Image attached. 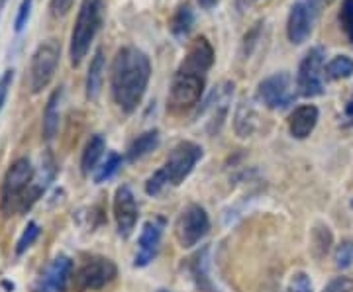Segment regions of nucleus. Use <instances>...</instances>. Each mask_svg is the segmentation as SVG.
I'll list each match as a JSON object with an SVG mask.
<instances>
[{
  "instance_id": "1",
  "label": "nucleus",
  "mask_w": 353,
  "mask_h": 292,
  "mask_svg": "<svg viewBox=\"0 0 353 292\" xmlns=\"http://www.w3.org/2000/svg\"><path fill=\"white\" fill-rule=\"evenodd\" d=\"M152 79V61L145 51L136 45H124L116 51L110 67V94L114 104L134 114L143 101Z\"/></svg>"
},
{
  "instance_id": "2",
  "label": "nucleus",
  "mask_w": 353,
  "mask_h": 292,
  "mask_svg": "<svg viewBox=\"0 0 353 292\" xmlns=\"http://www.w3.org/2000/svg\"><path fill=\"white\" fill-rule=\"evenodd\" d=\"M202 155L204 153H202V147L199 143L179 141L169 152L163 165L145 180V192L150 196H157L167 187H179L194 171V167L202 159Z\"/></svg>"
},
{
  "instance_id": "3",
  "label": "nucleus",
  "mask_w": 353,
  "mask_h": 292,
  "mask_svg": "<svg viewBox=\"0 0 353 292\" xmlns=\"http://www.w3.org/2000/svg\"><path fill=\"white\" fill-rule=\"evenodd\" d=\"M102 25V0H81L75 25L69 39V61L79 67L87 57L92 41Z\"/></svg>"
},
{
  "instance_id": "4",
  "label": "nucleus",
  "mask_w": 353,
  "mask_h": 292,
  "mask_svg": "<svg viewBox=\"0 0 353 292\" xmlns=\"http://www.w3.org/2000/svg\"><path fill=\"white\" fill-rule=\"evenodd\" d=\"M206 73L192 71L183 65L173 75L171 87H169V98H167V108L173 114H183L196 108L202 102V94L206 89Z\"/></svg>"
},
{
  "instance_id": "5",
  "label": "nucleus",
  "mask_w": 353,
  "mask_h": 292,
  "mask_svg": "<svg viewBox=\"0 0 353 292\" xmlns=\"http://www.w3.org/2000/svg\"><path fill=\"white\" fill-rule=\"evenodd\" d=\"M34 177H36V171L28 157H18L12 165L8 167L6 175L2 178V191H0V208L4 216H10L16 210L20 212Z\"/></svg>"
},
{
  "instance_id": "6",
  "label": "nucleus",
  "mask_w": 353,
  "mask_h": 292,
  "mask_svg": "<svg viewBox=\"0 0 353 292\" xmlns=\"http://www.w3.org/2000/svg\"><path fill=\"white\" fill-rule=\"evenodd\" d=\"M61 61V43L55 38L41 41L30 61V90L32 94H39L43 89L50 87L53 76L57 73V67Z\"/></svg>"
},
{
  "instance_id": "7",
  "label": "nucleus",
  "mask_w": 353,
  "mask_h": 292,
  "mask_svg": "<svg viewBox=\"0 0 353 292\" xmlns=\"http://www.w3.org/2000/svg\"><path fill=\"white\" fill-rule=\"evenodd\" d=\"M324 65H326L324 48L316 45L306 51L296 71V89L301 96L314 98L324 94Z\"/></svg>"
},
{
  "instance_id": "8",
  "label": "nucleus",
  "mask_w": 353,
  "mask_h": 292,
  "mask_svg": "<svg viewBox=\"0 0 353 292\" xmlns=\"http://www.w3.org/2000/svg\"><path fill=\"white\" fill-rule=\"evenodd\" d=\"M255 98L269 110H287L296 98L292 76L287 71L265 76L263 81L257 85Z\"/></svg>"
},
{
  "instance_id": "9",
  "label": "nucleus",
  "mask_w": 353,
  "mask_h": 292,
  "mask_svg": "<svg viewBox=\"0 0 353 292\" xmlns=\"http://www.w3.org/2000/svg\"><path fill=\"white\" fill-rule=\"evenodd\" d=\"M118 277V267L108 257H92L83 263L73 275V291L88 292L101 291Z\"/></svg>"
},
{
  "instance_id": "10",
  "label": "nucleus",
  "mask_w": 353,
  "mask_h": 292,
  "mask_svg": "<svg viewBox=\"0 0 353 292\" xmlns=\"http://www.w3.org/2000/svg\"><path fill=\"white\" fill-rule=\"evenodd\" d=\"M210 231V218L201 204H189L176 218L175 238L181 247L190 249L206 238Z\"/></svg>"
},
{
  "instance_id": "11",
  "label": "nucleus",
  "mask_w": 353,
  "mask_h": 292,
  "mask_svg": "<svg viewBox=\"0 0 353 292\" xmlns=\"http://www.w3.org/2000/svg\"><path fill=\"white\" fill-rule=\"evenodd\" d=\"M232 96H234V83L232 81H222L204 98V102H201L202 106L199 108L196 120H204L208 134H218L220 127L224 126V120H226L228 116V108H230Z\"/></svg>"
},
{
  "instance_id": "12",
  "label": "nucleus",
  "mask_w": 353,
  "mask_h": 292,
  "mask_svg": "<svg viewBox=\"0 0 353 292\" xmlns=\"http://www.w3.org/2000/svg\"><path fill=\"white\" fill-rule=\"evenodd\" d=\"M320 6L322 4L318 0H296L290 6L287 18V38L292 45H303L310 39Z\"/></svg>"
},
{
  "instance_id": "13",
  "label": "nucleus",
  "mask_w": 353,
  "mask_h": 292,
  "mask_svg": "<svg viewBox=\"0 0 353 292\" xmlns=\"http://www.w3.org/2000/svg\"><path fill=\"white\" fill-rule=\"evenodd\" d=\"M114 220H116V229L118 236L128 240L134 229L138 226L139 220V206L136 200V194L128 185H122L116 189L114 194Z\"/></svg>"
},
{
  "instance_id": "14",
  "label": "nucleus",
  "mask_w": 353,
  "mask_h": 292,
  "mask_svg": "<svg viewBox=\"0 0 353 292\" xmlns=\"http://www.w3.org/2000/svg\"><path fill=\"white\" fill-rule=\"evenodd\" d=\"M73 279V261L67 255H57L36 280L34 292H65Z\"/></svg>"
},
{
  "instance_id": "15",
  "label": "nucleus",
  "mask_w": 353,
  "mask_h": 292,
  "mask_svg": "<svg viewBox=\"0 0 353 292\" xmlns=\"http://www.w3.org/2000/svg\"><path fill=\"white\" fill-rule=\"evenodd\" d=\"M161 236H163V220H150L143 224L138 240V253L134 259L136 267H148L152 263L159 249Z\"/></svg>"
},
{
  "instance_id": "16",
  "label": "nucleus",
  "mask_w": 353,
  "mask_h": 292,
  "mask_svg": "<svg viewBox=\"0 0 353 292\" xmlns=\"http://www.w3.org/2000/svg\"><path fill=\"white\" fill-rule=\"evenodd\" d=\"M320 120V110L314 104H303L296 106L289 116V134L294 140H306Z\"/></svg>"
},
{
  "instance_id": "17",
  "label": "nucleus",
  "mask_w": 353,
  "mask_h": 292,
  "mask_svg": "<svg viewBox=\"0 0 353 292\" xmlns=\"http://www.w3.org/2000/svg\"><path fill=\"white\" fill-rule=\"evenodd\" d=\"M61 102H63V87H57L50 94L48 104L43 108V120H41V134L43 140L53 141L57 132H59V122H61Z\"/></svg>"
},
{
  "instance_id": "18",
  "label": "nucleus",
  "mask_w": 353,
  "mask_h": 292,
  "mask_svg": "<svg viewBox=\"0 0 353 292\" xmlns=\"http://www.w3.org/2000/svg\"><path fill=\"white\" fill-rule=\"evenodd\" d=\"M104 71H106V57H104V50L97 48L94 55L90 57V65H88L87 81H85V94L88 101H97L102 92V83H104Z\"/></svg>"
},
{
  "instance_id": "19",
  "label": "nucleus",
  "mask_w": 353,
  "mask_h": 292,
  "mask_svg": "<svg viewBox=\"0 0 353 292\" xmlns=\"http://www.w3.org/2000/svg\"><path fill=\"white\" fill-rule=\"evenodd\" d=\"M210 249L208 247H202V251L194 255L192 259H190V275H192V279L196 282V286H199V291L202 292H216V284L212 277H210Z\"/></svg>"
},
{
  "instance_id": "20",
  "label": "nucleus",
  "mask_w": 353,
  "mask_h": 292,
  "mask_svg": "<svg viewBox=\"0 0 353 292\" xmlns=\"http://www.w3.org/2000/svg\"><path fill=\"white\" fill-rule=\"evenodd\" d=\"M194 28V8L190 2H183L176 6V10L169 20V32L176 41H187Z\"/></svg>"
},
{
  "instance_id": "21",
  "label": "nucleus",
  "mask_w": 353,
  "mask_h": 292,
  "mask_svg": "<svg viewBox=\"0 0 353 292\" xmlns=\"http://www.w3.org/2000/svg\"><path fill=\"white\" fill-rule=\"evenodd\" d=\"M161 143V134L159 129H148L143 134H139L136 140L130 143L126 152V159L130 163H136L139 159L148 157L150 153L155 152Z\"/></svg>"
},
{
  "instance_id": "22",
  "label": "nucleus",
  "mask_w": 353,
  "mask_h": 292,
  "mask_svg": "<svg viewBox=\"0 0 353 292\" xmlns=\"http://www.w3.org/2000/svg\"><path fill=\"white\" fill-rule=\"evenodd\" d=\"M104 152H106V141H104L101 134L90 136V140L87 141V145L83 149V155H81V173L85 177H88L90 173L97 171V167L101 165Z\"/></svg>"
},
{
  "instance_id": "23",
  "label": "nucleus",
  "mask_w": 353,
  "mask_h": 292,
  "mask_svg": "<svg viewBox=\"0 0 353 292\" xmlns=\"http://www.w3.org/2000/svg\"><path fill=\"white\" fill-rule=\"evenodd\" d=\"M259 124V116L255 112L253 104L250 101H241L236 108V116H234V129L240 138H250L253 132L257 129Z\"/></svg>"
},
{
  "instance_id": "24",
  "label": "nucleus",
  "mask_w": 353,
  "mask_h": 292,
  "mask_svg": "<svg viewBox=\"0 0 353 292\" xmlns=\"http://www.w3.org/2000/svg\"><path fill=\"white\" fill-rule=\"evenodd\" d=\"M353 75V57L350 55H336L324 65V76L330 81H341Z\"/></svg>"
},
{
  "instance_id": "25",
  "label": "nucleus",
  "mask_w": 353,
  "mask_h": 292,
  "mask_svg": "<svg viewBox=\"0 0 353 292\" xmlns=\"http://www.w3.org/2000/svg\"><path fill=\"white\" fill-rule=\"evenodd\" d=\"M122 165H124V157L120 153L110 152L101 165L97 167V171H94V182L101 185L104 180H110L122 169Z\"/></svg>"
},
{
  "instance_id": "26",
  "label": "nucleus",
  "mask_w": 353,
  "mask_h": 292,
  "mask_svg": "<svg viewBox=\"0 0 353 292\" xmlns=\"http://www.w3.org/2000/svg\"><path fill=\"white\" fill-rule=\"evenodd\" d=\"M332 243H334V236H332L328 226L326 224H318L312 229V249H314L316 257L322 259L330 251Z\"/></svg>"
},
{
  "instance_id": "27",
  "label": "nucleus",
  "mask_w": 353,
  "mask_h": 292,
  "mask_svg": "<svg viewBox=\"0 0 353 292\" xmlns=\"http://www.w3.org/2000/svg\"><path fill=\"white\" fill-rule=\"evenodd\" d=\"M39 238V226L36 222H28V226L22 231V236L16 242V255H24Z\"/></svg>"
},
{
  "instance_id": "28",
  "label": "nucleus",
  "mask_w": 353,
  "mask_h": 292,
  "mask_svg": "<svg viewBox=\"0 0 353 292\" xmlns=\"http://www.w3.org/2000/svg\"><path fill=\"white\" fill-rule=\"evenodd\" d=\"M338 20H340V25L341 30H343V34H345V38L353 45V0H343L341 2Z\"/></svg>"
},
{
  "instance_id": "29",
  "label": "nucleus",
  "mask_w": 353,
  "mask_h": 292,
  "mask_svg": "<svg viewBox=\"0 0 353 292\" xmlns=\"http://www.w3.org/2000/svg\"><path fill=\"white\" fill-rule=\"evenodd\" d=\"M336 267L338 269H350L353 265V240H343V242L336 247Z\"/></svg>"
},
{
  "instance_id": "30",
  "label": "nucleus",
  "mask_w": 353,
  "mask_h": 292,
  "mask_svg": "<svg viewBox=\"0 0 353 292\" xmlns=\"http://www.w3.org/2000/svg\"><path fill=\"white\" fill-rule=\"evenodd\" d=\"M32 8H34V0H22L20 6H18V12L14 18V32L16 34H22L26 30V25L32 18Z\"/></svg>"
},
{
  "instance_id": "31",
  "label": "nucleus",
  "mask_w": 353,
  "mask_h": 292,
  "mask_svg": "<svg viewBox=\"0 0 353 292\" xmlns=\"http://www.w3.org/2000/svg\"><path fill=\"white\" fill-rule=\"evenodd\" d=\"M289 292H314L312 279H310L304 271L294 273L289 280Z\"/></svg>"
},
{
  "instance_id": "32",
  "label": "nucleus",
  "mask_w": 353,
  "mask_h": 292,
  "mask_svg": "<svg viewBox=\"0 0 353 292\" xmlns=\"http://www.w3.org/2000/svg\"><path fill=\"white\" fill-rule=\"evenodd\" d=\"M322 292H353V279L345 277V275H340V277L330 280Z\"/></svg>"
},
{
  "instance_id": "33",
  "label": "nucleus",
  "mask_w": 353,
  "mask_h": 292,
  "mask_svg": "<svg viewBox=\"0 0 353 292\" xmlns=\"http://www.w3.org/2000/svg\"><path fill=\"white\" fill-rule=\"evenodd\" d=\"M14 83V69H6L2 76H0V112L6 104V98H8V92L12 89Z\"/></svg>"
},
{
  "instance_id": "34",
  "label": "nucleus",
  "mask_w": 353,
  "mask_h": 292,
  "mask_svg": "<svg viewBox=\"0 0 353 292\" xmlns=\"http://www.w3.org/2000/svg\"><path fill=\"white\" fill-rule=\"evenodd\" d=\"M75 0H50V12L53 18H63L71 12Z\"/></svg>"
},
{
  "instance_id": "35",
  "label": "nucleus",
  "mask_w": 353,
  "mask_h": 292,
  "mask_svg": "<svg viewBox=\"0 0 353 292\" xmlns=\"http://www.w3.org/2000/svg\"><path fill=\"white\" fill-rule=\"evenodd\" d=\"M259 25L261 24H255V28L245 36V41H243V53H245V55H250V53H252V48L257 43V38H259Z\"/></svg>"
},
{
  "instance_id": "36",
  "label": "nucleus",
  "mask_w": 353,
  "mask_h": 292,
  "mask_svg": "<svg viewBox=\"0 0 353 292\" xmlns=\"http://www.w3.org/2000/svg\"><path fill=\"white\" fill-rule=\"evenodd\" d=\"M343 122H345V126L353 127V92L347 104H345V110H343Z\"/></svg>"
},
{
  "instance_id": "37",
  "label": "nucleus",
  "mask_w": 353,
  "mask_h": 292,
  "mask_svg": "<svg viewBox=\"0 0 353 292\" xmlns=\"http://www.w3.org/2000/svg\"><path fill=\"white\" fill-rule=\"evenodd\" d=\"M199 2V6L204 8V10H212L216 4H218V0H196Z\"/></svg>"
},
{
  "instance_id": "38",
  "label": "nucleus",
  "mask_w": 353,
  "mask_h": 292,
  "mask_svg": "<svg viewBox=\"0 0 353 292\" xmlns=\"http://www.w3.org/2000/svg\"><path fill=\"white\" fill-rule=\"evenodd\" d=\"M318 2H320V4H330L332 0H318Z\"/></svg>"
},
{
  "instance_id": "39",
  "label": "nucleus",
  "mask_w": 353,
  "mask_h": 292,
  "mask_svg": "<svg viewBox=\"0 0 353 292\" xmlns=\"http://www.w3.org/2000/svg\"><path fill=\"white\" fill-rule=\"evenodd\" d=\"M157 292H173V291H167V289H161V291H157Z\"/></svg>"
}]
</instances>
